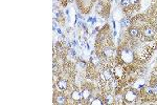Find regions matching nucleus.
Instances as JSON below:
<instances>
[{
    "label": "nucleus",
    "mask_w": 157,
    "mask_h": 105,
    "mask_svg": "<svg viewBox=\"0 0 157 105\" xmlns=\"http://www.w3.org/2000/svg\"><path fill=\"white\" fill-rule=\"evenodd\" d=\"M138 91L136 89H128L125 93V95H124V101L127 104H133L138 99Z\"/></svg>",
    "instance_id": "1"
},
{
    "label": "nucleus",
    "mask_w": 157,
    "mask_h": 105,
    "mask_svg": "<svg viewBox=\"0 0 157 105\" xmlns=\"http://www.w3.org/2000/svg\"><path fill=\"white\" fill-rule=\"evenodd\" d=\"M120 55H121V59L123 60V62L126 63V64H129V63H131L133 61V59H134L133 52L130 50V48H127V47L121 48Z\"/></svg>",
    "instance_id": "2"
},
{
    "label": "nucleus",
    "mask_w": 157,
    "mask_h": 105,
    "mask_svg": "<svg viewBox=\"0 0 157 105\" xmlns=\"http://www.w3.org/2000/svg\"><path fill=\"white\" fill-rule=\"evenodd\" d=\"M143 36L145 37L146 40H152L155 36V30H154L153 27L147 26L143 30Z\"/></svg>",
    "instance_id": "3"
},
{
    "label": "nucleus",
    "mask_w": 157,
    "mask_h": 105,
    "mask_svg": "<svg viewBox=\"0 0 157 105\" xmlns=\"http://www.w3.org/2000/svg\"><path fill=\"white\" fill-rule=\"evenodd\" d=\"M71 98L75 102H81L83 100V96H82V91H78V89H75V91L71 93Z\"/></svg>",
    "instance_id": "4"
},
{
    "label": "nucleus",
    "mask_w": 157,
    "mask_h": 105,
    "mask_svg": "<svg viewBox=\"0 0 157 105\" xmlns=\"http://www.w3.org/2000/svg\"><path fill=\"white\" fill-rule=\"evenodd\" d=\"M112 78H113V73H112V71H111V70H105L102 73V79L105 82L111 81V80H112Z\"/></svg>",
    "instance_id": "5"
},
{
    "label": "nucleus",
    "mask_w": 157,
    "mask_h": 105,
    "mask_svg": "<svg viewBox=\"0 0 157 105\" xmlns=\"http://www.w3.org/2000/svg\"><path fill=\"white\" fill-rule=\"evenodd\" d=\"M57 87L59 88V91H64L68 88V82L65 79H60L57 82Z\"/></svg>",
    "instance_id": "6"
},
{
    "label": "nucleus",
    "mask_w": 157,
    "mask_h": 105,
    "mask_svg": "<svg viewBox=\"0 0 157 105\" xmlns=\"http://www.w3.org/2000/svg\"><path fill=\"white\" fill-rule=\"evenodd\" d=\"M67 102V97L63 94H59L57 95V97L55 98V103L56 104H66Z\"/></svg>",
    "instance_id": "7"
},
{
    "label": "nucleus",
    "mask_w": 157,
    "mask_h": 105,
    "mask_svg": "<svg viewBox=\"0 0 157 105\" xmlns=\"http://www.w3.org/2000/svg\"><path fill=\"white\" fill-rule=\"evenodd\" d=\"M82 96H83V100H84V101H89V99L91 97V91L88 88H83Z\"/></svg>",
    "instance_id": "8"
},
{
    "label": "nucleus",
    "mask_w": 157,
    "mask_h": 105,
    "mask_svg": "<svg viewBox=\"0 0 157 105\" xmlns=\"http://www.w3.org/2000/svg\"><path fill=\"white\" fill-rule=\"evenodd\" d=\"M128 33H129V35H130V37H132V38L139 37V30L138 29H136V27H130Z\"/></svg>",
    "instance_id": "9"
},
{
    "label": "nucleus",
    "mask_w": 157,
    "mask_h": 105,
    "mask_svg": "<svg viewBox=\"0 0 157 105\" xmlns=\"http://www.w3.org/2000/svg\"><path fill=\"white\" fill-rule=\"evenodd\" d=\"M103 54L106 58H110V57H113V55H114V50L110 47H107L103 50Z\"/></svg>",
    "instance_id": "10"
},
{
    "label": "nucleus",
    "mask_w": 157,
    "mask_h": 105,
    "mask_svg": "<svg viewBox=\"0 0 157 105\" xmlns=\"http://www.w3.org/2000/svg\"><path fill=\"white\" fill-rule=\"evenodd\" d=\"M89 103L91 104V105H103L105 102H104V100L102 99V98H94L92 100L91 102H89Z\"/></svg>",
    "instance_id": "11"
},
{
    "label": "nucleus",
    "mask_w": 157,
    "mask_h": 105,
    "mask_svg": "<svg viewBox=\"0 0 157 105\" xmlns=\"http://www.w3.org/2000/svg\"><path fill=\"white\" fill-rule=\"evenodd\" d=\"M121 6L124 7V9H129V7H131V1L130 0H121Z\"/></svg>",
    "instance_id": "12"
},
{
    "label": "nucleus",
    "mask_w": 157,
    "mask_h": 105,
    "mask_svg": "<svg viewBox=\"0 0 157 105\" xmlns=\"http://www.w3.org/2000/svg\"><path fill=\"white\" fill-rule=\"evenodd\" d=\"M129 23H130V22H129V20H128V19H124L123 21H121V24H123L124 26H128Z\"/></svg>",
    "instance_id": "13"
},
{
    "label": "nucleus",
    "mask_w": 157,
    "mask_h": 105,
    "mask_svg": "<svg viewBox=\"0 0 157 105\" xmlns=\"http://www.w3.org/2000/svg\"><path fill=\"white\" fill-rule=\"evenodd\" d=\"M130 1H131V6H132L138 3V0H130Z\"/></svg>",
    "instance_id": "14"
},
{
    "label": "nucleus",
    "mask_w": 157,
    "mask_h": 105,
    "mask_svg": "<svg viewBox=\"0 0 157 105\" xmlns=\"http://www.w3.org/2000/svg\"><path fill=\"white\" fill-rule=\"evenodd\" d=\"M156 23H157V20H156Z\"/></svg>",
    "instance_id": "15"
}]
</instances>
